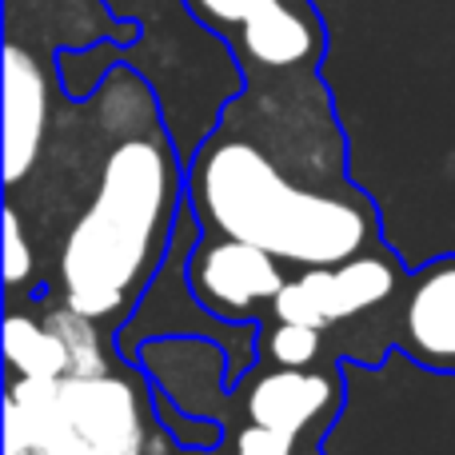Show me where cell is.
<instances>
[{
	"instance_id": "6da1fadb",
	"label": "cell",
	"mask_w": 455,
	"mask_h": 455,
	"mask_svg": "<svg viewBox=\"0 0 455 455\" xmlns=\"http://www.w3.org/2000/svg\"><path fill=\"white\" fill-rule=\"evenodd\" d=\"M188 204L204 235L259 243L275 259L323 267L384 240L371 196L347 176L328 96L307 72L251 76L188 160Z\"/></svg>"
},
{
	"instance_id": "7a4b0ae2",
	"label": "cell",
	"mask_w": 455,
	"mask_h": 455,
	"mask_svg": "<svg viewBox=\"0 0 455 455\" xmlns=\"http://www.w3.org/2000/svg\"><path fill=\"white\" fill-rule=\"evenodd\" d=\"M88 104L92 140L88 160H76L88 196L56 240L52 280L40 296L64 299L116 331L172 248L188 164L156 112V92L136 72L108 68Z\"/></svg>"
},
{
	"instance_id": "3957f363",
	"label": "cell",
	"mask_w": 455,
	"mask_h": 455,
	"mask_svg": "<svg viewBox=\"0 0 455 455\" xmlns=\"http://www.w3.org/2000/svg\"><path fill=\"white\" fill-rule=\"evenodd\" d=\"M4 416L24 427L32 455H164L168 432L152 411V384L136 363L40 379L8 376Z\"/></svg>"
},
{
	"instance_id": "277c9868",
	"label": "cell",
	"mask_w": 455,
	"mask_h": 455,
	"mask_svg": "<svg viewBox=\"0 0 455 455\" xmlns=\"http://www.w3.org/2000/svg\"><path fill=\"white\" fill-rule=\"evenodd\" d=\"M344 408L323 432V455H455V371L419 363L403 347L384 360H339Z\"/></svg>"
},
{
	"instance_id": "5b68a950",
	"label": "cell",
	"mask_w": 455,
	"mask_h": 455,
	"mask_svg": "<svg viewBox=\"0 0 455 455\" xmlns=\"http://www.w3.org/2000/svg\"><path fill=\"white\" fill-rule=\"evenodd\" d=\"M200 235H204V224H200L196 208L184 200L180 220H176V232H172V248H168L156 280L140 296V304L132 307V315L112 331V344H116L120 360L132 363L136 347L152 336H208L216 344H224L228 363H232V387H235L259 363V328L264 323H228L200 304V296L188 283V256L200 243Z\"/></svg>"
},
{
	"instance_id": "8992f818",
	"label": "cell",
	"mask_w": 455,
	"mask_h": 455,
	"mask_svg": "<svg viewBox=\"0 0 455 455\" xmlns=\"http://www.w3.org/2000/svg\"><path fill=\"white\" fill-rule=\"evenodd\" d=\"M188 12L228 40L248 76H283L315 68L323 24L312 0H184Z\"/></svg>"
},
{
	"instance_id": "52a82bcc",
	"label": "cell",
	"mask_w": 455,
	"mask_h": 455,
	"mask_svg": "<svg viewBox=\"0 0 455 455\" xmlns=\"http://www.w3.org/2000/svg\"><path fill=\"white\" fill-rule=\"evenodd\" d=\"M408 275H411L408 264L379 240L376 248L360 251L352 259L291 272L288 283L280 288V296H275L267 320H291L331 331L384 304H395Z\"/></svg>"
},
{
	"instance_id": "ba28073f",
	"label": "cell",
	"mask_w": 455,
	"mask_h": 455,
	"mask_svg": "<svg viewBox=\"0 0 455 455\" xmlns=\"http://www.w3.org/2000/svg\"><path fill=\"white\" fill-rule=\"evenodd\" d=\"M344 392L347 379L339 363H315V368L256 363L235 384V403H240L243 424L272 427V432L291 435L296 443L320 448L323 432L344 408Z\"/></svg>"
},
{
	"instance_id": "9c48e42d",
	"label": "cell",
	"mask_w": 455,
	"mask_h": 455,
	"mask_svg": "<svg viewBox=\"0 0 455 455\" xmlns=\"http://www.w3.org/2000/svg\"><path fill=\"white\" fill-rule=\"evenodd\" d=\"M291 267L259 243L232 235H200L188 256V283L200 304L228 323H264Z\"/></svg>"
},
{
	"instance_id": "30bf717a",
	"label": "cell",
	"mask_w": 455,
	"mask_h": 455,
	"mask_svg": "<svg viewBox=\"0 0 455 455\" xmlns=\"http://www.w3.org/2000/svg\"><path fill=\"white\" fill-rule=\"evenodd\" d=\"M132 363L176 408L204 419H220L228 432L235 427L232 411L240 403H235L232 363H228L224 344L208 336H152L136 347Z\"/></svg>"
},
{
	"instance_id": "8fae6325",
	"label": "cell",
	"mask_w": 455,
	"mask_h": 455,
	"mask_svg": "<svg viewBox=\"0 0 455 455\" xmlns=\"http://www.w3.org/2000/svg\"><path fill=\"white\" fill-rule=\"evenodd\" d=\"M392 344L419 363L455 371V256L427 259L392 307Z\"/></svg>"
},
{
	"instance_id": "7c38bea8",
	"label": "cell",
	"mask_w": 455,
	"mask_h": 455,
	"mask_svg": "<svg viewBox=\"0 0 455 455\" xmlns=\"http://www.w3.org/2000/svg\"><path fill=\"white\" fill-rule=\"evenodd\" d=\"M52 124V76L32 48H4V188H20L40 164Z\"/></svg>"
},
{
	"instance_id": "4fadbf2b",
	"label": "cell",
	"mask_w": 455,
	"mask_h": 455,
	"mask_svg": "<svg viewBox=\"0 0 455 455\" xmlns=\"http://www.w3.org/2000/svg\"><path fill=\"white\" fill-rule=\"evenodd\" d=\"M4 363L8 376H72V355L64 347L60 331L44 320V312H24L20 304H12L4 315Z\"/></svg>"
},
{
	"instance_id": "5bb4252c",
	"label": "cell",
	"mask_w": 455,
	"mask_h": 455,
	"mask_svg": "<svg viewBox=\"0 0 455 455\" xmlns=\"http://www.w3.org/2000/svg\"><path fill=\"white\" fill-rule=\"evenodd\" d=\"M259 363L275 368H315L328 360V331L291 320H264L259 328Z\"/></svg>"
},
{
	"instance_id": "9a60e30c",
	"label": "cell",
	"mask_w": 455,
	"mask_h": 455,
	"mask_svg": "<svg viewBox=\"0 0 455 455\" xmlns=\"http://www.w3.org/2000/svg\"><path fill=\"white\" fill-rule=\"evenodd\" d=\"M152 411H156L160 427L168 432V440L176 443L180 451H216L228 443V424L220 419H204V416H192V411L176 408L172 400H168L164 392H156L152 387Z\"/></svg>"
},
{
	"instance_id": "2e32d148",
	"label": "cell",
	"mask_w": 455,
	"mask_h": 455,
	"mask_svg": "<svg viewBox=\"0 0 455 455\" xmlns=\"http://www.w3.org/2000/svg\"><path fill=\"white\" fill-rule=\"evenodd\" d=\"M32 280V296H36V251H32L28 240V224H24L20 208L4 204V283L8 296L16 299V291Z\"/></svg>"
},
{
	"instance_id": "e0dca14e",
	"label": "cell",
	"mask_w": 455,
	"mask_h": 455,
	"mask_svg": "<svg viewBox=\"0 0 455 455\" xmlns=\"http://www.w3.org/2000/svg\"><path fill=\"white\" fill-rule=\"evenodd\" d=\"M224 448H216V451H184V455H220ZM228 455H232V448H228Z\"/></svg>"
}]
</instances>
